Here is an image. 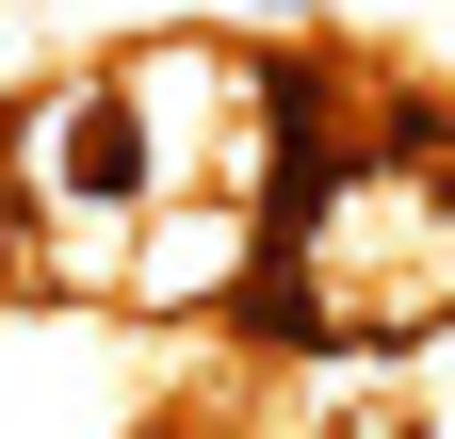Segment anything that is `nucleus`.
<instances>
[{"instance_id":"nucleus-1","label":"nucleus","mask_w":455,"mask_h":439,"mask_svg":"<svg viewBox=\"0 0 455 439\" xmlns=\"http://www.w3.org/2000/svg\"><path fill=\"white\" fill-rule=\"evenodd\" d=\"M260 260H276L260 196L147 180V196H131V244H114V309H131V325H228V309L260 293Z\"/></svg>"},{"instance_id":"nucleus-2","label":"nucleus","mask_w":455,"mask_h":439,"mask_svg":"<svg viewBox=\"0 0 455 439\" xmlns=\"http://www.w3.org/2000/svg\"><path fill=\"white\" fill-rule=\"evenodd\" d=\"M390 407H407V439H455V309L390 342Z\"/></svg>"}]
</instances>
